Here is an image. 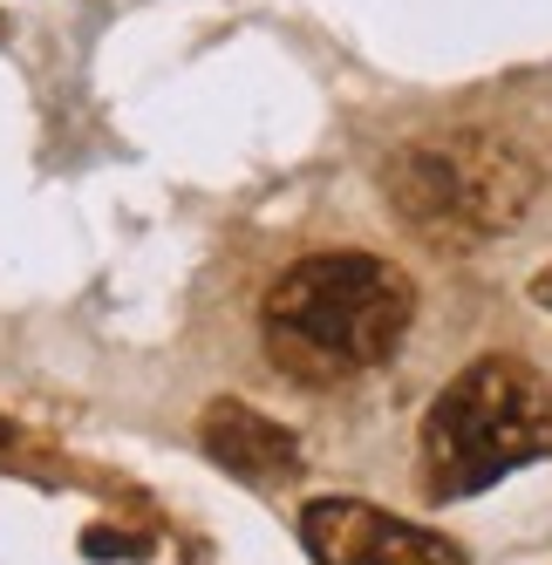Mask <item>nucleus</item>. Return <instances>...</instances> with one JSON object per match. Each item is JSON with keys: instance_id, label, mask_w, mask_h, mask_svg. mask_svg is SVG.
I'll list each match as a JSON object with an SVG mask.
<instances>
[{"instance_id": "1", "label": "nucleus", "mask_w": 552, "mask_h": 565, "mask_svg": "<svg viewBox=\"0 0 552 565\" xmlns=\"http://www.w3.org/2000/svg\"><path fill=\"white\" fill-rule=\"evenodd\" d=\"M416 294L375 253H314L287 266L266 294V354L273 369L335 388L362 369H382L410 334Z\"/></svg>"}, {"instance_id": "3", "label": "nucleus", "mask_w": 552, "mask_h": 565, "mask_svg": "<svg viewBox=\"0 0 552 565\" xmlns=\"http://www.w3.org/2000/svg\"><path fill=\"white\" fill-rule=\"evenodd\" d=\"M382 191L396 205V218L416 238H429V246H478V238L511 232L526 218L539 171L511 143L485 130H457L437 143L396 150L382 171Z\"/></svg>"}, {"instance_id": "6", "label": "nucleus", "mask_w": 552, "mask_h": 565, "mask_svg": "<svg viewBox=\"0 0 552 565\" xmlns=\"http://www.w3.org/2000/svg\"><path fill=\"white\" fill-rule=\"evenodd\" d=\"M14 436H21V429H8V423H0V463H14Z\"/></svg>"}, {"instance_id": "2", "label": "nucleus", "mask_w": 552, "mask_h": 565, "mask_svg": "<svg viewBox=\"0 0 552 565\" xmlns=\"http://www.w3.org/2000/svg\"><path fill=\"white\" fill-rule=\"evenodd\" d=\"M539 457H552V388L532 361H470L423 416V483L444 504L478 498Z\"/></svg>"}, {"instance_id": "4", "label": "nucleus", "mask_w": 552, "mask_h": 565, "mask_svg": "<svg viewBox=\"0 0 552 565\" xmlns=\"http://www.w3.org/2000/svg\"><path fill=\"white\" fill-rule=\"evenodd\" d=\"M300 539L314 565H464V552L396 511L354 504V498H314L300 511Z\"/></svg>"}, {"instance_id": "7", "label": "nucleus", "mask_w": 552, "mask_h": 565, "mask_svg": "<svg viewBox=\"0 0 552 565\" xmlns=\"http://www.w3.org/2000/svg\"><path fill=\"white\" fill-rule=\"evenodd\" d=\"M532 294H539V300H545V307H552V266H545V273H539V287H532Z\"/></svg>"}, {"instance_id": "5", "label": "nucleus", "mask_w": 552, "mask_h": 565, "mask_svg": "<svg viewBox=\"0 0 552 565\" xmlns=\"http://www.w3.org/2000/svg\"><path fill=\"white\" fill-rule=\"evenodd\" d=\"M199 443H205V457L219 470L259 483V491H280V483L300 477V443H294V429H280L273 416L246 409V402H212L205 423H199Z\"/></svg>"}]
</instances>
